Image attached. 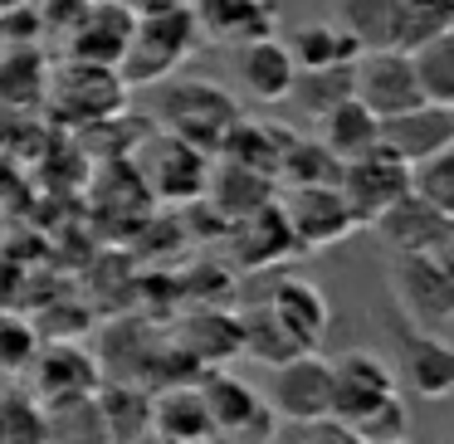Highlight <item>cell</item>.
<instances>
[{"mask_svg":"<svg viewBox=\"0 0 454 444\" xmlns=\"http://www.w3.org/2000/svg\"><path fill=\"white\" fill-rule=\"evenodd\" d=\"M230 235H235V259L245 269L278 264L284 254H294V249H298V239H294V230H288L284 206H278V200H269V206L249 210L245 220H235Z\"/></svg>","mask_w":454,"mask_h":444,"instance_id":"cell-18","label":"cell"},{"mask_svg":"<svg viewBox=\"0 0 454 444\" xmlns=\"http://www.w3.org/2000/svg\"><path fill=\"white\" fill-rule=\"evenodd\" d=\"M415 83H420L425 103L434 108H454V25L440 30L434 40H425L420 50H411Z\"/></svg>","mask_w":454,"mask_h":444,"instance_id":"cell-26","label":"cell"},{"mask_svg":"<svg viewBox=\"0 0 454 444\" xmlns=\"http://www.w3.org/2000/svg\"><path fill=\"white\" fill-rule=\"evenodd\" d=\"M206 191H210V210H215L220 220H230V225L274 200L269 176H259V171H249V167H235V161H220V167L210 171Z\"/></svg>","mask_w":454,"mask_h":444,"instance_id":"cell-22","label":"cell"},{"mask_svg":"<svg viewBox=\"0 0 454 444\" xmlns=\"http://www.w3.org/2000/svg\"><path fill=\"white\" fill-rule=\"evenodd\" d=\"M372 230L386 239L391 254H420V249H434V245H444V239H454V220L440 215V210H434L430 200H420L415 191H405L391 210H381V215L372 220Z\"/></svg>","mask_w":454,"mask_h":444,"instance_id":"cell-12","label":"cell"},{"mask_svg":"<svg viewBox=\"0 0 454 444\" xmlns=\"http://www.w3.org/2000/svg\"><path fill=\"white\" fill-rule=\"evenodd\" d=\"M391 293L405 323L430 327V332L454 323V239L420 249V254H395Z\"/></svg>","mask_w":454,"mask_h":444,"instance_id":"cell-2","label":"cell"},{"mask_svg":"<svg viewBox=\"0 0 454 444\" xmlns=\"http://www.w3.org/2000/svg\"><path fill=\"white\" fill-rule=\"evenodd\" d=\"M278 206H284V220L294 230L298 249H333L352 230H362L352 206H347V196L337 191V181L333 186H294L288 200H278Z\"/></svg>","mask_w":454,"mask_h":444,"instance_id":"cell-9","label":"cell"},{"mask_svg":"<svg viewBox=\"0 0 454 444\" xmlns=\"http://www.w3.org/2000/svg\"><path fill=\"white\" fill-rule=\"evenodd\" d=\"M191 20H196L200 40L215 44H249L274 35V11L269 0H191Z\"/></svg>","mask_w":454,"mask_h":444,"instance_id":"cell-15","label":"cell"},{"mask_svg":"<svg viewBox=\"0 0 454 444\" xmlns=\"http://www.w3.org/2000/svg\"><path fill=\"white\" fill-rule=\"evenodd\" d=\"M245 118L239 103L230 98L220 83L206 79H171L167 83V98H161V122H167L171 137L191 142L200 152H220L230 137V128Z\"/></svg>","mask_w":454,"mask_h":444,"instance_id":"cell-3","label":"cell"},{"mask_svg":"<svg viewBox=\"0 0 454 444\" xmlns=\"http://www.w3.org/2000/svg\"><path fill=\"white\" fill-rule=\"evenodd\" d=\"M386 332L395 342V376H405L415 395L450 401L454 395V342L430 327H415L405 317H386Z\"/></svg>","mask_w":454,"mask_h":444,"instance_id":"cell-6","label":"cell"},{"mask_svg":"<svg viewBox=\"0 0 454 444\" xmlns=\"http://www.w3.org/2000/svg\"><path fill=\"white\" fill-rule=\"evenodd\" d=\"M317 142H323L337 161H352V157H362V152L381 147V122H376L356 98H342L327 113H317Z\"/></svg>","mask_w":454,"mask_h":444,"instance_id":"cell-21","label":"cell"},{"mask_svg":"<svg viewBox=\"0 0 454 444\" xmlns=\"http://www.w3.org/2000/svg\"><path fill=\"white\" fill-rule=\"evenodd\" d=\"M35 352H40L35 327L25 323V317L0 313V371H20V366H30Z\"/></svg>","mask_w":454,"mask_h":444,"instance_id":"cell-32","label":"cell"},{"mask_svg":"<svg viewBox=\"0 0 454 444\" xmlns=\"http://www.w3.org/2000/svg\"><path fill=\"white\" fill-rule=\"evenodd\" d=\"M337 191L347 196L356 225H372L381 210H391L395 200L411 191V167H405L401 157H391L386 147H372V152H362V157L342 161Z\"/></svg>","mask_w":454,"mask_h":444,"instance_id":"cell-7","label":"cell"},{"mask_svg":"<svg viewBox=\"0 0 454 444\" xmlns=\"http://www.w3.org/2000/svg\"><path fill=\"white\" fill-rule=\"evenodd\" d=\"M381 147L391 152V157H401L405 167H415V161L454 147V108L420 103V108L401 113V118H386L381 122Z\"/></svg>","mask_w":454,"mask_h":444,"instance_id":"cell-14","label":"cell"},{"mask_svg":"<svg viewBox=\"0 0 454 444\" xmlns=\"http://www.w3.org/2000/svg\"><path fill=\"white\" fill-rule=\"evenodd\" d=\"M395 444H405V440H395Z\"/></svg>","mask_w":454,"mask_h":444,"instance_id":"cell-34","label":"cell"},{"mask_svg":"<svg viewBox=\"0 0 454 444\" xmlns=\"http://www.w3.org/2000/svg\"><path fill=\"white\" fill-rule=\"evenodd\" d=\"M327 371H333L327 420H337V425H356L362 415H372L381 401L401 395V376H395V366L386 362L381 352H366V347H352V352L333 356Z\"/></svg>","mask_w":454,"mask_h":444,"instance_id":"cell-4","label":"cell"},{"mask_svg":"<svg viewBox=\"0 0 454 444\" xmlns=\"http://www.w3.org/2000/svg\"><path fill=\"white\" fill-rule=\"evenodd\" d=\"M103 74H108L103 64H79V59H69L59 74H50V79H44V98H50L69 122L113 118V113L122 108V98H128V89H103V93H93V83H98Z\"/></svg>","mask_w":454,"mask_h":444,"instance_id":"cell-13","label":"cell"},{"mask_svg":"<svg viewBox=\"0 0 454 444\" xmlns=\"http://www.w3.org/2000/svg\"><path fill=\"white\" fill-rule=\"evenodd\" d=\"M278 176H284L288 186H333V181L342 176V161H337L317 137H294L284 147Z\"/></svg>","mask_w":454,"mask_h":444,"instance_id":"cell-28","label":"cell"},{"mask_svg":"<svg viewBox=\"0 0 454 444\" xmlns=\"http://www.w3.org/2000/svg\"><path fill=\"white\" fill-rule=\"evenodd\" d=\"M200 44V30L191 20V5H157L132 20V40L118 59V79L128 89H147V83L171 79L181 59H191Z\"/></svg>","mask_w":454,"mask_h":444,"instance_id":"cell-1","label":"cell"},{"mask_svg":"<svg viewBox=\"0 0 454 444\" xmlns=\"http://www.w3.org/2000/svg\"><path fill=\"white\" fill-rule=\"evenodd\" d=\"M235 323H239V352L254 356L259 366H269V371H274V366H284V362H294V356L303 352V347L288 337V327L278 323L274 313H269L264 298H259L254 308H245Z\"/></svg>","mask_w":454,"mask_h":444,"instance_id":"cell-25","label":"cell"},{"mask_svg":"<svg viewBox=\"0 0 454 444\" xmlns=\"http://www.w3.org/2000/svg\"><path fill=\"white\" fill-rule=\"evenodd\" d=\"M137 171H142V181L167 200H200L206 196V181H210L206 152L181 142V137H171V132L147 142V152L137 157Z\"/></svg>","mask_w":454,"mask_h":444,"instance_id":"cell-10","label":"cell"},{"mask_svg":"<svg viewBox=\"0 0 454 444\" xmlns=\"http://www.w3.org/2000/svg\"><path fill=\"white\" fill-rule=\"evenodd\" d=\"M98 386V362L83 347L69 342H50L44 352H35V391L44 405H64V401H83Z\"/></svg>","mask_w":454,"mask_h":444,"instance_id":"cell-16","label":"cell"},{"mask_svg":"<svg viewBox=\"0 0 454 444\" xmlns=\"http://www.w3.org/2000/svg\"><path fill=\"white\" fill-rule=\"evenodd\" d=\"M235 74H239V89H245L254 103H278V98H288V89H294L298 64H294V54H288V44L278 40V35H264V40L239 44Z\"/></svg>","mask_w":454,"mask_h":444,"instance_id":"cell-17","label":"cell"},{"mask_svg":"<svg viewBox=\"0 0 454 444\" xmlns=\"http://www.w3.org/2000/svg\"><path fill=\"white\" fill-rule=\"evenodd\" d=\"M288 98L317 118V113H327L333 103L352 98V64H337V69H298Z\"/></svg>","mask_w":454,"mask_h":444,"instance_id":"cell-29","label":"cell"},{"mask_svg":"<svg viewBox=\"0 0 454 444\" xmlns=\"http://www.w3.org/2000/svg\"><path fill=\"white\" fill-rule=\"evenodd\" d=\"M200 395H206L210 425H215V430H225V434L249 430V425H254V415H264V410H259V395L249 391V386L230 381V376L206 381V386H200Z\"/></svg>","mask_w":454,"mask_h":444,"instance_id":"cell-27","label":"cell"},{"mask_svg":"<svg viewBox=\"0 0 454 444\" xmlns=\"http://www.w3.org/2000/svg\"><path fill=\"white\" fill-rule=\"evenodd\" d=\"M288 54L298 69H337V64H356V40L337 20H308L288 35Z\"/></svg>","mask_w":454,"mask_h":444,"instance_id":"cell-23","label":"cell"},{"mask_svg":"<svg viewBox=\"0 0 454 444\" xmlns=\"http://www.w3.org/2000/svg\"><path fill=\"white\" fill-rule=\"evenodd\" d=\"M327 401H333V371H327V356L317 352H298L294 362L274 366V376H269V405L278 420L323 425Z\"/></svg>","mask_w":454,"mask_h":444,"instance_id":"cell-8","label":"cell"},{"mask_svg":"<svg viewBox=\"0 0 454 444\" xmlns=\"http://www.w3.org/2000/svg\"><path fill=\"white\" fill-rule=\"evenodd\" d=\"M405 5H415V0H405Z\"/></svg>","mask_w":454,"mask_h":444,"instance_id":"cell-33","label":"cell"},{"mask_svg":"<svg viewBox=\"0 0 454 444\" xmlns=\"http://www.w3.org/2000/svg\"><path fill=\"white\" fill-rule=\"evenodd\" d=\"M132 20H137V11L128 0H83V15L74 20L69 35V59L118 69L122 50L132 40Z\"/></svg>","mask_w":454,"mask_h":444,"instance_id":"cell-11","label":"cell"},{"mask_svg":"<svg viewBox=\"0 0 454 444\" xmlns=\"http://www.w3.org/2000/svg\"><path fill=\"white\" fill-rule=\"evenodd\" d=\"M352 98L372 113L376 122L401 118V113L420 108L425 93L415 83V64L405 50H366L352 64Z\"/></svg>","mask_w":454,"mask_h":444,"instance_id":"cell-5","label":"cell"},{"mask_svg":"<svg viewBox=\"0 0 454 444\" xmlns=\"http://www.w3.org/2000/svg\"><path fill=\"white\" fill-rule=\"evenodd\" d=\"M264 303H269V313L288 327V337H294L303 352H313L317 337L327 332V298H323V288H313L308 278H278L264 293Z\"/></svg>","mask_w":454,"mask_h":444,"instance_id":"cell-19","label":"cell"},{"mask_svg":"<svg viewBox=\"0 0 454 444\" xmlns=\"http://www.w3.org/2000/svg\"><path fill=\"white\" fill-rule=\"evenodd\" d=\"M411 191L420 200H430L440 215L454 220V147H444V152H434V157L415 161V167H411Z\"/></svg>","mask_w":454,"mask_h":444,"instance_id":"cell-30","label":"cell"},{"mask_svg":"<svg viewBox=\"0 0 454 444\" xmlns=\"http://www.w3.org/2000/svg\"><path fill=\"white\" fill-rule=\"evenodd\" d=\"M347 430L356 434V444H395L411 434V410H405L401 395H391V401H381L372 415H362L356 425H347Z\"/></svg>","mask_w":454,"mask_h":444,"instance_id":"cell-31","label":"cell"},{"mask_svg":"<svg viewBox=\"0 0 454 444\" xmlns=\"http://www.w3.org/2000/svg\"><path fill=\"white\" fill-rule=\"evenodd\" d=\"M152 430H157V440H167V444H200V440H210L215 425H210L206 395H200L196 386H171L167 395L152 401Z\"/></svg>","mask_w":454,"mask_h":444,"instance_id":"cell-20","label":"cell"},{"mask_svg":"<svg viewBox=\"0 0 454 444\" xmlns=\"http://www.w3.org/2000/svg\"><path fill=\"white\" fill-rule=\"evenodd\" d=\"M337 25L356 40V50H395L401 0H337Z\"/></svg>","mask_w":454,"mask_h":444,"instance_id":"cell-24","label":"cell"}]
</instances>
